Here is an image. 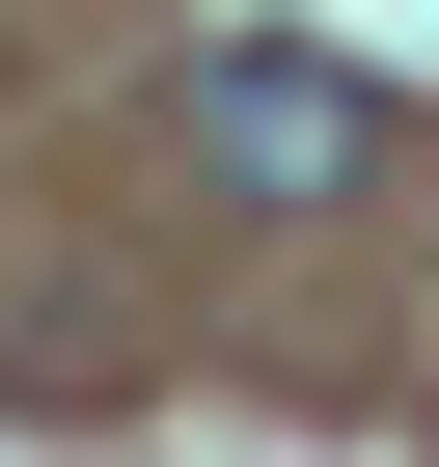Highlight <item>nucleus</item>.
I'll return each mask as SVG.
<instances>
[{
    "label": "nucleus",
    "mask_w": 439,
    "mask_h": 467,
    "mask_svg": "<svg viewBox=\"0 0 439 467\" xmlns=\"http://www.w3.org/2000/svg\"><path fill=\"white\" fill-rule=\"evenodd\" d=\"M357 138H384V110H357V56H302V28H248V56L192 83V192H248V220H330Z\"/></svg>",
    "instance_id": "1"
}]
</instances>
